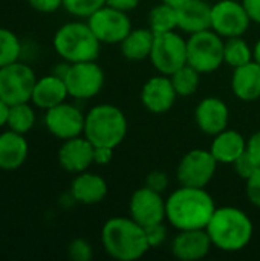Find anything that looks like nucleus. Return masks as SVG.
Instances as JSON below:
<instances>
[{
	"mask_svg": "<svg viewBox=\"0 0 260 261\" xmlns=\"http://www.w3.org/2000/svg\"><path fill=\"white\" fill-rule=\"evenodd\" d=\"M52 46L58 57L67 63L97 61L101 41L95 37L87 21H69L61 24L52 38Z\"/></svg>",
	"mask_w": 260,
	"mask_h": 261,
	"instance_id": "nucleus-4",
	"label": "nucleus"
},
{
	"mask_svg": "<svg viewBox=\"0 0 260 261\" xmlns=\"http://www.w3.org/2000/svg\"><path fill=\"white\" fill-rule=\"evenodd\" d=\"M225 40L213 29L190 34L187 38V64L201 75L211 73L224 64Z\"/></svg>",
	"mask_w": 260,
	"mask_h": 261,
	"instance_id": "nucleus-6",
	"label": "nucleus"
},
{
	"mask_svg": "<svg viewBox=\"0 0 260 261\" xmlns=\"http://www.w3.org/2000/svg\"><path fill=\"white\" fill-rule=\"evenodd\" d=\"M149 28L155 35L166 34L178 29V11L176 8L161 2L159 5L153 6L147 15Z\"/></svg>",
	"mask_w": 260,
	"mask_h": 261,
	"instance_id": "nucleus-26",
	"label": "nucleus"
},
{
	"mask_svg": "<svg viewBox=\"0 0 260 261\" xmlns=\"http://www.w3.org/2000/svg\"><path fill=\"white\" fill-rule=\"evenodd\" d=\"M29 145L25 135L14 130L0 133V170L14 171L28 159Z\"/></svg>",
	"mask_w": 260,
	"mask_h": 261,
	"instance_id": "nucleus-22",
	"label": "nucleus"
},
{
	"mask_svg": "<svg viewBox=\"0 0 260 261\" xmlns=\"http://www.w3.org/2000/svg\"><path fill=\"white\" fill-rule=\"evenodd\" d=\"M26 2L31 5V8L44 14L55 12L57 9L63 6V0H26Z\"/></svg>",
	"mask_w": 260,
	"mask_h": 261,
	"instance_id": "nucleus-37",
	"label": "nucleus"
},
{
	"mask_svg": "<svg viewBox=\"0 0 260 261\" xmlns=\"http://www.w3.org/2000/svg\"><path fill=\"white\" fill-rule=\"evenodd\" d=\"M253 49H254V60H256V61L260 64V38L257 40V43L254 44V47H253Z\"/></svg>",
	"mask_w": 260,
	"mask_h": 261,
	"instance_id": "nucleus-44",
	"label": "nucleus"
},
{
	"mask_svg": "<svg viewBox=\"0 0 260 261\" xmlns=\"http://www.w3.org/2000/svg\"><path fill=\"white\" fill-rule=\"evenodd\" d=\"M178 29L185 34H196L211 29V5L207 0H188L176 8Z\"/></svg>",
	"mask_w": 260,
	"mask_h": 261,
	"instance_id": "nucleus-21",
	"label": "nucleus"
},
{
	"mask_svg": "<svg viewBox=\"0 0 260 261\" xmlns=\"http://www.w3.org/2000/svg\"><path fill=\"white\" fill-rule=\"evenodd\" d=\"M216 208L205 188L181 185L166 199V220L176 231L205 229Z\"/></svg>",
	"mask_w": 260,
	"mask_h": 261,
	"instance_id": "nucleus-1",
	"label": "nucleus"
},
{
	"mask_svg": "<svg viewBox=\"0 0 260 261\" xmlns=\"http://www.w3.org/2000/svg\"><path fill=\"white\" fill-rule=\"evenodd\" d=\"M247 153L251 156V159L260 167V130L253 133L247 139Z\"/></svg>",
	"mask_w": 260,
	"mask_h": 261,
	"instance_id": "nucleus-38",
	"label": "nucleus"
},
{
	"mask_svg": "<svg viewBox=\"0 0 260 261\" xmlns=\"http://www.w3.org/2000/svg\"><path fill=\"white\" fill-rule=\"evenodd\" d=\"M251 24V18L242 2L219 0L211 5V29L224 40L244 37Z\"/></svg>",
	"mask_w": 260,
	"mask_h": 261,
	"instance_id": "nucleus-11",
	"label": "nucleus"
},
{
	"mask_svg": "<svg viewBox=\"0 0 260 261\" xmlns=\"http://www.w3.org/2000/svg\"><path fill=\"white\" fill-rule=\"evenodd\" d=\"M247 150V139L238 130L225 128L213 136L210 151L219 164H233Z\"/></svg>",
	"mask_w": 260,
	"mask_h": 261,
	"instance_id": "nucleus-24",
	"label": "nucleus"
},
{
	"mask_svg": "<svg viewBox=\"0 0 260 261\" xmlns=\"http://www.w3.org/2000/svg\"><path fill=\"white\" fill-rule=\"evenodd\" d=\"M161 2H164V3H167V5H170L173 8H179L181 5L187 3L188 0H161Z\"/></svg>",
	"mask_w": 260,
	"mask_h": 261,
	"instance_id": "nucleus-43",
	"label": "nucleus"
},
{
	"mask_svg": "<svg viewBox=\"0 0 260 261\" xmlns=\"http://www.w3.org/2000/svg\"><path fill=\"white\" fill-rule=\"evenodd\" d=\"M245 194L251 205L260 208V167L250 179L245 180Z\"/></svg>",
	"mask_w": 260,
	"mask_h": 261,
	"instance_id": "nucleus-34",
	"label": "nucleus"
},
{
	"mask_svg": "<svg viewBox=\"0 0 260 261\" xmlns=\"http://www.w3.org/2000/svg\"><path fill=\"white\" fill-rule=\"evenodd\" d=\"M67 255L72 261H90L93 257V248L87 240L78 237L69 243Z\"/></svg>",
	"mask_w": 260,
	"mask_h": 261,
	"instance_id": "nucleus-32",
	"label": "nucleus"
},
{
	"mask_svg": "<svg viewBox=\"0 0 260 261\" xmlns=\"http://www.w3.org/2000/svg\"><path fill=\"white\" fill-rule=\"evenodd\" d=\"M254 60V49L242 37L225 38L224 43V63L231 66L233 69L244 66Z\"/></svg>",
	"mask_w": 260,
	"mask_h": 261,
	"instance_id": "nucleus-27",
	"label": "nucleus"
},
{
	"mask_svg": "<svg viewBox=\"0 0 260 261\" xmlns=\"http://www.w3.org/2000/svg\"><path fill=\"white\" fill-rule=\"evenodd\" d=\"M251 21L260 23V0H242Z\"/></svg>",
	"mask_w": 260,
	"mask_h": 261,
	"instance_id": "nucleus-41",
	"label": "nucleus"
},
{
	"mask_svg": "<svg viewBox=\"0 0 260 261\" xmlns=\"http://www.w3.org/2000/svg\"><path fill=\"white\" fill-rule=\"evenodd\" d=\"M146 236H147L150 248H156V246L162 245L167 240V228H166L164 222L146 228Z\"/></svg>",
	"mask_w": 260,
	"mask_h": 261,
	"instance_id": "nucleus-36",
	"label": "nucleus"
},
{
	"mask_svg": "<svg viewBox=\"0 0 260 261\" xmlns=\"http://www.w3.org/2000/svg\"><path fill=\"white\" fill-rule=\"evenodd\" d=\"M86 20L101 44H120L132 31V21L127 12L107 5L95 11Z\"/></svg>",
	"mask_w": 260,
	"mask_h": 261,
	"instance_id": "nucleus-12",
	"label": "nucleus"
},
{
	"mask_svg": "<svg viewBox=\"0 0 260 261\" xmlns=\"http://www.w3.org/2000/svg\"><path fill=\"white\" fill-rule=\"evenodd\" d=\"M21 54V43L15 32L0 26V67L18 61Z\"/></svg>",
	"mask_w": 260,
	"mask_h": 261,
	"instance_id": "nucleus-30",
	"label": "nucleus"
},
{
	"mask_svg": "<svg viewBox=\"0 0 260 261\" xmlns=\"http://www.w3.org/2000/svg\"><path fill=\"white\" fill-rule=\"evenodd\" d=\"M69 191L74 202L81 205H97L106 199L109 187L100 174L83 171L75 174Z\"/></svg>",
	"mask_w": 260,
	"mask_h": 261,
	"instance_id": "nucleus-19",
	"label": "nucleus"
},
{
	"mask_svg": "<svg viewBox=\"0 0 260 261\" xmlns=\"http://www.w3.org/2000/svg\"><path fill=\"white\" fill-rule=\"evenodd\" d=\"M176 98L178 93L170 76L162 73L149 78L141 89V102L153 115L167 113L175 106Z\"/></svg>",
	"mask_w": 260,
	"mask_h": 261,
	"instance_id": "nucleus-15",
	"label": "nucleus"
},
{
	"mask_svg": "<svg viewBox=\"0 0 260 261\" xmlns=\"http://www.w3.org/2000/svg\"><path fill=\"white\" fill-rule=\"evenodd\" d=\"M144 185L162 194V193L169 188L170 179H169V174H167V173H164V171H161V170H155V171H152V173L147 174L146 184H144Z\"/></svg>",
	"mask_w": 260,
	"mask_h": 261,
	"instance_id": "nucleus-35",
	"label": "nucleus"
},
{
	"mask_svg": "<svg viewBox=\"0 0 260 261\" xmlns=\"http://www.w3.org/2000/svg\"><path fill=\"white\" fill-rule=\"evenodd\" d=\"M155 41V34L150 28H136L126 35L120 43L121 54L129 61H143L150 58L152 47Z\"/></svg>",
	"mask_w": 260,
	"mask_h": 261,
	"instance_id": "nucleus-25",
	"label": "nucleus"
},
{
	"mask_svg": "<svg viewBox=\"0 0 260 261\" xmlns=\"http://www.w3.org/2000/svg\"><path fill=\"white\" fill-rule=\"evenodd\" d=\"M149 60L159 73L170 76L187 64V40L176 31L155 35Z\"/></svg>",
	"mask_w": 260,
	"mask_h": 261,
	"instance_id": "nucleus-8",
	"label": "nucleus"
},
{
	"mask_svg": "<svg viewBox=\"0 0 260 261\" xmlns=\"http://www.w3.org/2000/svg\"><path fill=\"white\" fill-rule=\"evenodd\" d=\"M83 135L95 147L116 148L127 135V118L124 112L112 104L93 106L84 118Z\"/></svg>",
	"mask_w": 260,
	"mask_h": 261,
	"instance_id": "nucleus-5",
	"label": "nucleus"
},
{
	"mask_svg": "<svg viewBox=\"0 0 260 261\" xmlns=\"http://www.w3.org/2000/svg\"><path fill=\"white\" fill-rule=\"evenodd\" d=\"M213 248L210 236L205 229H184L173 237L170 251L181 261H199L205 258Z\"/></svg>",
	"mask_w": 260,
	"mask_h": 261,
	"instance_id": "nucleus-18",
	"label": "nucleus"
},
{
	"mask_svg": "<svg viewBox=\"0 0 260 261\" xmlns=\"http://www.w3.org/2000/svg\"><path fill=\"white\" fill-rule=\"evenodd\" d=\"M69 96L75 99H90L104 87V70L97 61H81L69 64L63 76Z\"/></svg>",
	"mask_w": 260,
	"mask_h": 261,
	"instance_id": "nucleus-10",
	"label": "nucleus"
},
{
	"mask_svg": "<svg viewBox=\"0 0 260 261\" xmlns=\"http://www.w3.org/2000/svg\"><path fill=\"white\" fill-rule=\"evenodd\" d=\"M205 231L213 248L224 252H239L250 245L254 226L245 211L236 206H221L216 208Z\"/></svg>",
	"mask_w": 260,
	"mask_h": 261,
	"instance_id": "nucleus-3",
	"label": "nucleus"
},
{
	"mask_svg": "<svg viewBox=\"0 0 260 261\" xmlns=\"http://www.w3.org/2000/svg\"><path fill=\"white\" fill-rule=\"evenodd\" d=\"M113 150L110 147H95L93 151V164L97 165H109L113 159Z\"/></svg>",
	"mask_w": 260,
	"mask_h": 261,
	"instance_id": "nucleus-39",
	"label": "nucleus"
},
{
	"mask_svg": "<svg viewBox=\"0 0 260 261\" xmlns=\"http://www.w3.org/2000/svg\"><path fill=\"white\" fill-rule=\"evenodd\" d=\"M231 165H233L236 174H238L241 179H244V180L250 179V177L254 174V171L259 168V165L251 159V156L247 153V150H245V153H244L241 158H238Z\"/></svg>",
	"mask_w": 260,
	"mask_h": 261,
	"instance_id": "nucleus-33",
	"label": "nucleus"
},
{
	"mask_svg": "<svg viewBox=\"0 0 260 261\" xmlns=\"http://www.w3.org/2000/svg\"><path fill=\"white\" fill-rule=\"evenodd\" d=\"M93 151L95 145L84 135L66 139L57 154L58 164L64 171L72 174L87 171V168L93 164Z\"/></svg>",
	"mask_w": 260,
	"mask_h": 261,
	"instance_id": "nucleus-16",
	"label": "nucleus"
},
{
	"mask_svg": "<svg viewBox=\"0 0 260 261\" xmlns=\"http://www.w3.org/2000/svg\"><path fill=\"white\" fill-rule=\"evenodd\" d=\"M139 2L141 0H106V5L112 6L115 9L124 11V12H129V11H133L135 8H138Z\"/></svg>",
	"mask_w": 260,
	"mask_h": 261,
	"instance_id": "nucleus-40",
	"label": "nucleus"
},
{
	"mask_svg": "<svg viewBox=\"0 0 260 261\" xmlns=\"http://www.w3.org/2000/svg\"><path fill=\"white\" fill-rule=\"evenodd\" d=\"M101 245L109 257L118 261H136L152 248L146 228L129 217H112L101 228Z\"/></svg>",
	"mask_w": 260,
	"mask_h": 261,
	"instance_id": "nucleus-2",
	"label": "nucleus"
},
{
	"mask_svg": "<svg viewBox=\"0 0 260 261\" xmlns=\"http://www.w3.org/2000/svg\"><path fill=\"white\" fill-rule=\"evenodd\" d=\"M219 162L210 150L195 148L187 151L176 168V179L179 185L205 188L215 177Z\"/></svg>",
	"mask_w": 260,
	"mask_h": 261,
	"instance_id": "nucleus-9",
	"label": "nucleus"
},
{
	"mask_svg": "<svg viewBox=\"0 0 260 261\" xmlns=\"http://www.w3.org/2000/svg\"><path fill=\"white\" fill-rule=\"evenodd\" d=\"M37 76L31 66L14 61L0 67V98L8 104L31 102Z\"/></svg>",
	"mask_w": 260,
	"mask_h": 261,
	"instance_id": "nucleus-7",
	"label": "nucleus"
},
{
	"mask_svg": "<svg viewBox=\"0 0 260 261\" xmlns=\"http://www.w3.org/2000/svg\"><path fill=\"white\" fill-rule=\"evenodd\" d=\"M9 130L17 133H28L35 125V110L29 102H20L9 106V115L6 122Z\"/></svg>",
	"mask_w": 260,
	"mask_h": 261,
	"instance_id": "nucleus-28",
	"label": "nucleus"
},
{
	"mask_svg": "<svg viewBox=\"0 0 260 261\" xmlns=\"http://www.w3.org/2000/svg\"><path fill=\"white\" fill-rule=\"evenodd\" d=\"M84 118L86 115L78 107L64 101L46 110L44 125L52 136H55L57 139L66 141V139L83 135Z\"/></svg>",
	"mask_w": 260,
	"mask_h": 261,
	"instance_id": "nucleus-14",
	"label": "nucleus"
},
{
	"mask_svg": "<svg viewBox=\"0 0 260 261\" xmlns=\"http://www.w3.org/2000/svg\"><path fill=\"white\" fill-rule=\"evenodd\" d=\"M129 216L143 228L162 223L166 222V199L161 193L144 185L130 196Z\"/></svg>",
	"mask_w": 260,
	"mask_h": 261,
	"instance_id": "nucleus-13",
	"label": "nucleus"
},
{
	"mask_svg": "<svg viewBox=\"0 0 260 261\" xmlns=\"http://www.w3.org/2000/svg\"><path fill=\"white\" fill-rule=\"evenodd\" d=\"M8 115H9V106L0 98V127H5L6 125Z\"/></svg>",
	"mask_w": 260,
	"mask_h": 261,
	"instance_id": "nucleus-42",
	"label": "nucleus"
},
{
	"mask_svg": "<svg viewBox=\"0 0 260 261\" xmlns=\"http://www.w3.org/2000/svg\"><path fill=\"white\" fill-rule=\"evenodd\" d=\"M67 96H69V92H67L64 80L55 73H51V75L37 78L34 90H32L31 102L32 106L38 109L49 110L64 102Z\"/></svg>",
	"mask_w": 260,
	"mask_h": 261,
	"instance_id": "nucleus-20",
	"label": "nucleus"
},
{
	"mask_svg": "<svg viewBox=\"0 0 260 261\" xmlns=\"http://www.w3.org/2000/svg\"><path fill=\"white\" fill-rule=\"evenodd\" d=\"M231 90L234 96L245 102H253L260 98V64L253 60L244 66L233 69Z\"/></svg>",
	"mask_w": 260,
	"mask_h": 261,
	"instance_id": "nucleus-23",
	"label": "nucleus"
},
{
	"mask_svg": "<svg viewBox=\"0 0 260 261\" xmlns=\"http://www.w3.org/2000/svg\"><path fill=\"white\" fill-rule=\"evenodd\" d=\"M106 0H63V8L74 17L89 18L95 11L103 8Z\"/></svg>",
	"mask_w": 260,
	"mask_h": 261,
	"instance_id": "nucleus-31",
	"label": "nucleus"
},
{
	"mask_svg": "<svg viewBox=\"0 0 260 261\" xmlns=\"http://www.w3.org/2000/svg\"><path fill=\"white\" fill-rule=\"evenodd\" d=\"M170 80L173 83V87L178 93V96H192L196 93L199 83H201V73L193 69L192 66L185 64L181 69H178L175 73L170 75Z\"/></svg>",
	"mask_w": 260,
	"mask_h": 261,
	"instance_id": "nucleus-29",
	"label": "nucleus"
},
{
	"mask_svg": "<svg viewBox=\"0 0 260 261\" xmlns=\"http://www.w3.org/2000/svg\"><path fill=\"white\" fill-rule=\"evenodd\" d=\"M195 121L202 133L215 136L228 128L230 109L224 99L218 96H207L198 102L195 109Z\"/></svg>",
	"mask_w": 260,
	"mask_h": 261,
	"instance_id": "nucleus-17",
	"label": "nucleus"
}]
</instances>
